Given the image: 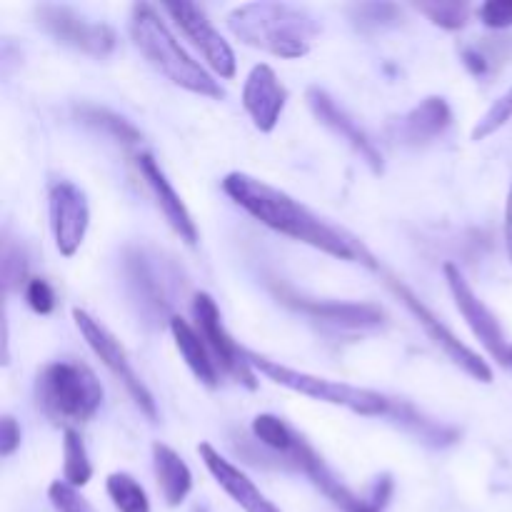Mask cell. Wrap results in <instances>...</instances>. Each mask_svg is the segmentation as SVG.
Instances as JSON below:
<instances>
[{
    "label": "cell",
    "mask_w": 512,
    "mask_h": 512,
    "mask_svg": "<svg viewBox=\"0 0 512 512\" xmlns=\"http://www.w3.org/2000/svg\"><path fill=\"white\" fill-rule=\"evenodd\" d=\"M228 28L250 48L285 60L305 58L320 33L318 20L305 8L270 0L245 3L230 10Z\"/></svg>",
    "instance_id": "2"
},
{
    "label": "cell",
    "mask_w": 512,
    "mask_h": 512,
    "mask_svg": "<svg viewBox=\"0 0 512 512\" xmlns=\"http://www.w3.org/2000/svg\"><path fill=\"white\" fill-rule=\"evenodd\" d=\"M25 300L38 315H48L55 310V293L43 278H33L25 288Z\"/></svg>",
    "instance_id": "29"
},
{
    "label": "cell",
    "mask_w": 512,
    "mask_h": 512,
    "mask_svg": "<svg viewBox=\"0 0 512 512\" xmlns=\"http://www.w3.org/2000/svg\"><path fill=\"white\" fill-rule=\"evenodd\" d=\"M445 280H448V288L453 293L455 305H458L460 315L465 318V323L470 325L475 338L483 343V348L498 360L500 365H510V348L512 345L505 338L503 328H500V320L495 318L493 310L483 303V300L475 295V290L470 288V283L465 280V275L460 273L458 265L445 263L443 268Z\"/></svg>",
    "instance_id": "9"
},
{
    "label": "cell",
    "mask_w": 512,
    "mask_h": 512,
    "mask_svg": "<svg viewBox=\"0 0 512 512\" xmlns=\"http://www.w3.org/2000/svg\"><path fill=\"white\" fill-rule=\"evenodd\" d=\"M138 170H140V175L145 178V183H148V188L153 190L155 203H158V208L163 210V215H165V220L170 223V228H173L175 233L180 235V240H185L188 245L198 243V228H195L193 215H190V210L185 208V203H183V198L178 195V190L170 185L168 175L160 170L158 160H155L150 153H140L138 155Z\"/></svg>",
    "instance_id": "17"
},
{
    "label": "cell",
    "mask_w": 512,
    "mask_h": 512,
    "mask_svg": "<svg viewBox=\"0 0 512 512\" xmlns=\"http://www.w3.org/2000/svg\"><path fill=\"white\" fill-rule=\"evenodd\" d=\"M453 123V110H450L448 100L440 95H430V98L420 100L410 113L400 115L398 120L390 123V135L403 145H428L438 140L445 130Z\"/></svg>",
    "instance_id": "15"
},
{
    "label": "cell",
    "mask_w": 512,
    "mask_h": 512,
    "mask_svg": "<svg viewBox=\"0 0 512 512\" xmlns=\"http://www.w3.org/2000/svg\"><path fill=\"white\" fill-rule=\"evenodd\" d=\"M508 368H512V348H510V365H508Z\"/></svg>",
    "instance_id": "35"
},
{
    "label": "cell",
    "mask_w": 512,
    "mask_h": 512,
    "mask_svg": "<svg viewBox=\"0 0 512 512\" xmlns=\"http://www.w3.org/2000/svg\"><path fill=\"white\" fill-rule=\"evenodd\" d=\"M193 315L198 323V333L203 335L205 345L213 353L215 363L223 373L233 375L238 383H243L248 390H255V373L245 360L243 348L225 333L223 320H220V310L215 300L208 293H195L193 298Z\"/></svg>",
    "instance_id": "11"
},
{
    "label": "cell",
    "mask_w": 512,
    "mask_h": 512,
    "mask_svg": "<svg viewBox=\"0 0 512 512\" xmlns=\"http://www.w3.org/2000/svg\"><path fill=\"white\" fill-rule=\"evenodd\" d=\"M48 215L55 248L63 258H73L80 245H83L85 233H88V198L73 180H58V183L50 185Z\"/></svg>",
    "instance_id": "10"
},
{
    "label": "cell",
    "mask_w": 512,
    "mask_h": 512,
    "mask_svg": "<svg viewBox=\"0 0 512 512\" xmlns=\"http://www.w3.org/2000/svg\"><path fill=\"white\" fill-rule=\"evenodd\" d=\"M463 58H465V65H468L470 70H473L475 75H483L485 70H488V60H485V55L480 53V50H473V48H468L463 53Z\"/></svg>",
    "instance_id": "32"
},
{
    "label": "cell",
    "mask_w": 512,
    "mask_h": 512,
    "mask_svg": "<svg viewBox=\"0 0 512 512\" xmlns=\"http://www.w3.org/2000/svg\"><path fill=\"white\" fill-rule=\"evenodd\" d=\"M250 430H253V435L265 445V448L275 450V453L283 455V458L290 453V450H293L295 440L300 438V435L295 433V430L290 428L283 418H278V415H270V413L258 415V418L253 420V425H250Z\"/></svg>",
    "instance_id": "23"
},
{
    "label": "cell",
    "mask_w": 512,
    "mask_h": 512,
    "mask_svg": "<svg viewBox=\"0 0 512 512\" xmlns=\"http://www.w3.org/2000/svg\"><path fill=\"white\" fill-rule=\"evenodd\" d=\"M280 300L290 308L320 318L325 323L343 325V328H373L383 323L385 313L373 303H333V300H308L293 293H280Z\"/></svg>",
    "instance_id": "18"
},
{
    "label": "cell",
    "mask_w": 512,
    "mask_h": 512,
    "mask_svg": "<svg viewBox=\"0 0 512 512\" xmlns=\"http://www.w3.org/2000/svg\"><path fill=\"white\" fill-rule=\"evenodd\" d=\"M105 490H108L110 500H113L118 512H150L148 493L143 485L128 473H113L105 480Z\"/></svg>",
    "instance_id": "22"
},
{
    "label": "cell",
    "mask_w": 512,
    "mask_h": 512,
    "mask_svg": "<svg viewBox=\"0 0 512 512\" xmlns=\"http://www.w3.org/2000/svg\"><path fill=\"white\" fill-rule=\"evenodd\" d=\"M153 468L165 503L170 508H178L188 498L190 490H193V473H190V468L173 448L163 443L153 445Z\"/></svg>",
    "instance_id": "20"
},
{
    "label": "cell",
    "mask_w": 512,
    "mask_h": 512,
    "mask_svg": "<svg viewBox=\"0 0 512 512\" xmlns=\"http://www.w3.org/2000/svg\"><path fill=\"white\" fill-rule=\"evenodd\" d=\"M48 498L58 512H95L93 505L83 498L75 488H70L63 480H55L48 488Z\"/></svg>",
    "instance_id": "27"
},
{
    "label": "cell",
    "mask_w": 512,
    "mask_h": 512,
    "mask_svg": "<svg viewBox=\"0 0 512 512\" xmlns=\"http://www.w3.org/2000/svg\"><path fill=\"white\" fill-rule=\"evenodd\" d=\"M243 355L245 360H248L250 368L258 370L260 375L273 380L275 385H283V388L293 390V393L305 395V398L320 400V403L328 405H338V408L350 410V413L355 415H365V418L390 415V408H393V400L375 393V390L358 388V385L350 383H338V380L320 378V375L303 373V370H293L288 368V365H280L278 360H270L248 348H243Z\"/></svg>",
    "instance_id": "5"
},
{
    "label": "cell",
    "mask_w": 512,
    "mask_h": 512,
    "mask_svg": "<svg viewBox=\"0 0 512 512\" xmlns=\"http://www.w3.org/2000/svg\"><path fill=\"white\" fill-rule=\"evenodd\" d=\"M35 18L50 38L85 55H93V58H108L118 43V35L108 23L90 20L88 15L78 13L68 5H38Z\"/></svg>",
    "instance_id": "6"
},
{
    "label": "cell",
    "mask_w": 512,
    "mask_h": 512,
    "mask_svg": "<svg viewBox=\"0 0 512 512\" xmlns=\"http://www.w3.org/2000/svg\"><path fill=\"white\" fill-rule=\"evenodd\" d=\"M130 35L140 53L145 55L153 68H158L170 83L190 90L205 98H225V90L220 88L218 80L193 60V55L180 45V40L170 33L165 20L160 18L158 10L148 3L133 5L130 15Z\"/></svg>",
    "instance_id": "3"
},
{
    "label": "cell",
    "mask_w": 512,
    "mask_h": 512,
    "mask_svg": "<svg viewBox=\"0 0 512 512\" xmlns=\"http://www.w3.org/2000/svg\"><path fill=\"white\" fill-rule=\"evenodd\" d=\"M510 118H512V88L503 95V98L495 100L493 108H490L488 113L478 120V125L473 128V135H470V138H473L475 143H480V140H485V138H490L493 133H498V130L503 128Z\"/></svg>",
    "instance_id": "26"
},
{
    "label": "cell",
    "mask_w": 512,
    "mask_h": 512,
    "mask_svg": "<svg viewBox=\"0 0 512 512\" xmlns=\"http://www.w3.org/2000/svg\"><path fill=\"white\" fill-rule=\"evenodd\" d=\"M285 103H288V88L280 83L278 73L268 63L255 65L243 85V108L248 110L255 128L260 133H273Z\"/></svg>",
    "instance_id": "13"
},
{
    "label": "cell",
    "mask_w": 512,
    "mask_h": 512,
    "mask_svg": "<svg viewBox=\"0 0 512 512\" xmlns=\"http://www.w3.org/2000/svg\"><path fill=\"white\" fill-rule=\"evenodd\" d=\"M170 18L178 23V28L193 40L195 48L200 50L205 60H208L210 68L220 75V78H233L235 75V53L230 48L228 40L215 30V25L210 23L208 15L198 8L195 3H165Z\"/></svg>",
    "instance_id": "12"
},
{
    "label": "cell",
    "mask_w": 512,
    "mask_h": 512,
    "mask_svg": "<svg viewBox=\"0 0 512 512\" xmlns=\"http://www.w3.org/2000/svg\"><path fill=\"white\" fill-rule=\"evenodd\" d=\"M390 493H393V480H390L388 475H383V478H378V480H375V485H373V493H370L368 503L373 505L375 510H383V508H385V503H388Z\"/></svg>",
    "instance_id": "31"
},
{
    "label": "cell",
    "mask_w": 512,
    "mask_h": 512,
    "mask_svg": "<svg viewBox=\"0 0 512 512\" xmlns=\"http://www.w3.org/2000/svg\"><path fill=\"white\" fill-rule=\"evenodd\" d=\"M478 18L488 28L505 30L512 25V0H488L478 8Z\"/></svg>",
    "instance_id": "28"
},
{
    "label": "cell",
    "mask_w": 512,
    "mask_h": 512,
    "mask_svg": "<svg viewBox=\"0 0 512 512\" xmlns=\"http://www.w3.org/2000/svg\"><path fill=\"white\" fill-rule=\"evenodd\" d=\"M415 10L428 15L435 25L445 30H460L470 20V5L458 0H433V3H415Z\"/></svg>",
    "instance_id": "24"
},
{
    "label": "cell",
    "mask_w": 512,
    "mask_h": 512,
    "mask_svg": "<svg viewBox=\"0 0 512 512\" xmlns=\"http://www.w3.org/2000/svg\"><path fill=\"white\" fill-rule=\"evenodd\" d=\"M388 285H390V290H393V293L403 300L405 308H408L410 313L418 318V323L423 325L425 333L430 335V340H433V343L438 345V348L443 350V353L448 355L455 365H460L465 373L473 375V378L480 380V383H493V370H490V365L485 363V360L480 358L475 350H470L463 340H458V335H455L453 330L443 323V320L435 318L433 310H430L428 305H425L423 300H420L418 295L408 288V285L398 283L395 278H388Z\"/></svg>",
    "instance_id": "8"
},
{
    "label": "cell",
    "mask_w": 512,
    "mask_h": 512,
    "mask_svg": "<svg viewBox=\"0 0 512 512\" xmlns=\"http://www.w3.org/2000/svg\"><path fill=\"white\" fill-rule=\"evenodd\" d=\"M35 395L43 413L65 428L88 423L103 405V385L93 370L73 360H58L40 370Z\"/></svg>",
    "instance_id": "4"
},
{
    "label": "cell",
    "mask_w": 512,
    "mask_h": 512,
    "mask_svg": "<svg viewBox=\"0 0 512 512\" xmlns=\"http://www.w3.org/2000/svg\"><path fill=\"white\" fill-rule=\"evenodd\" d=\"M223 190L235 205H240L245 213H250L275 233L288 235L298 243L313 245V248L345 260V263H363L368 268H378L373 253L365 248L363 240L323 220L308 205L295 200L293 195L283 193V190L273 188V185L263 183L253 175L240 173V170L225 175Z\"/></svg>",
    "instance_id": "1"
},
{
    "label": "cell",
    "mask_w": 512,
    "mask_h": 512,
    "mask_svg": "<svg viewBox=\"0 0 512 512\" xmlns=\"http://www.w3.org/2000/svg\"><path fill=\"white\" fill-rule=\"evenodd\" d=\"M198 455L205 463V468H208V473L215 478V483H218L245 512H280L278 505L270 503V500L260 493L258 485H255L243 470L235 468L230 460H225L213 445L200 443Z\"/></svg>",
    "instance_id": "16"
},
{
    "label": "cell",
    "mask_w": 512,
    "mask_h": 512,
    "mask_svg": "<svg viewBox=\"0 0 512 512\" xmlns=\"http://www.w3.org/2000/svg\"><path fill=\"white\" fill-rule=\"evenodd\" d=\"M80 115H83L88 123L98 125L100 130H105V133L113 135V138L120 140V143H138V140H140L138 130H135L133 125H130L125 118L110 113V110H105V108H83V110H80Z\"/></svg>",
    "instance_id": "25"
},
{
    "label": "cell",
    "mask_w": 512,
    "mask_h": 512,
    "mask_svg": "<svg viewBox=\"0 0 512 512\" xmlns=\"http://www.w3.org/2000/svg\"><path fill=\"white\" fill-rule=\"evenodd\" d=\"M505 245H508V255L512 260V188L508 195V205H505Z\"/></svg>",
    "instance_id": "33"
},
{
    "label": "cell",
    "mask_w": 512,
    "mask_h": 512,
    "mask_svg": "<svg viewBox=\"0 0 512 512\" xmlns=\"http://www.w3.org/2000/svg\"><path fill=\"white\" fill-rule=\"evenodd\" d=\"M93 478V465L88 460V450H85L83 438L78 430L65 428L63 435V483L70 488H83Z\"/></svg>",
    "instance_id": "21"
},
{
    "label": "cell",
    "mask_w": 512,
    "mask_h": 512,
    "mask_svg": "<svg viewBox=\"0 0 512 512\" xmlns=\"http://www.w3.org/2000/svg\"><path fill=\"white\" fill-rule=\"evenodd\" d=\"M305 100H308V108L313 110L315 118H318L325 128L333 130L338 138H343L345 143L360 155V160L368 163V168L373 170V173H383V153L378 150V145L365 135V130L360 128V125L355 123V120L350 118L328 93H325V90L308 88Z\"/></svg>",
    "instance_id": "14"
},
{
    "label": "cell",
    "mask_w": 512,
    "mask_h": 512,
    "mask_svg": "<svg viewBox=\"0 0 512 512\" xmlns=\"http://www.w3.org/2000/svg\"><path fill=\"white\" fill-rule=\"evenodd\" d=\"M170 333H173L175 348L183 355L185 365L193 370L195 378L203 385H208V388H215V385H218L220 368L218 363H215L210 348L205 345L203 335H200L188 320L180 318V315H173V318H170Z\"/></svg>",
    "instance_id": "19"
},
{
    "label": "cell",
    "mask_w": 512,
    "mask_h": 512,
    "mask_svg": "<svg viewBox=\"0 0 512 512\" xmlns=\"http://www.w3.org/2000/svg\"><path fill=\"white\" fill-rule=\"evenodd\" d=\"M193 512H208V510H205V508H200V505H198V508H195Z\"/></svg>",
    "instance_id": "34"
},
{
    "label": "cell",
    "mask_w": 512,
    "mask_h": 512,
    "mask_svg": "<svg viewBox=\"0 0 512 512\" xmlns=\"http://www.w3.org/2000/svg\"><path fill=\"white\" fill-rule=\"evenodd\" d=\"M18 448L20 425L15 423V418H10V415H3V420H0V455H3V458H10Z\"/></svg>",
    "instance_id": "30"
},
{
    "label": "cell",
    "mask_w": 512,
    "mask_h": 512,
    "mask_svg": "<svg viewBox=\"0 0 512 512\" xmlns=\"http://www.w3.org/2000/svg\"><path fill=\"white\" fill-rule=\"evenodd\" d=\"M73 320L75 325H78L80 335L85 338V343L90 345V350H93L100 358V363L123 383V388L128 390L133 403L140 408V413L148 415L150 420H158V408H155L153 393H150L148 385L140 380V375L135 373V368L128 360V353H125L123 345L118 343V338H115L103 323H98L93 315L85 313V310L73 308Z\"/></svg>",
    "instance_id": "7"
}]
</instances>
